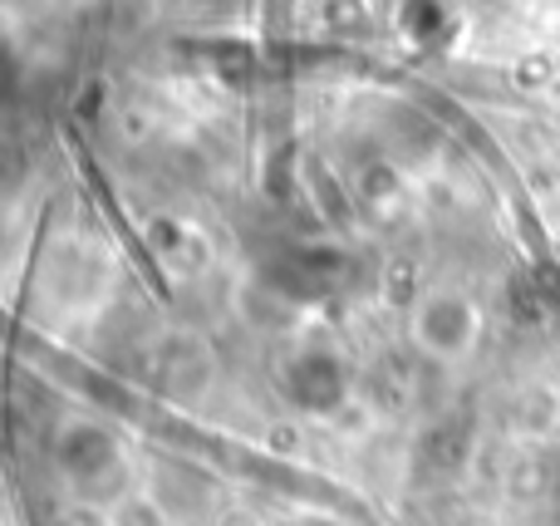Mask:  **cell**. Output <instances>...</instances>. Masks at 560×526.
<instances>
[{"label":"cell","mask_w":560,"mask_h":526,"mask_svg":"<svg viewBox=\"0 0 560 526\" xmlns=\"http://www.w3.org/2000/svg\"><path fill=\"white\" fill-rule=\"evenodd\" d=\"M418 340L438 354V360H463L477 340V305L467 295H433L418 315Z\"/></svg>","instance_id":"cell-1"}]
</instances>
